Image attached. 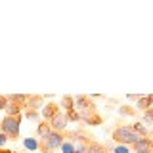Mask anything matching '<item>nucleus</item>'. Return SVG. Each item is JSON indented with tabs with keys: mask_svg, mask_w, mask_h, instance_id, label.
Listing matches in <instances>:
<instances>
[{
	"mask_svg": "<svg viewBox=\"0 0 153 153\" xmlns=\"http://www.w3.org/2000/svg\"><path fill=\"white\" fill-rule=\"evenodd\" d=\"M73 100H75V111L79 113V121H84L86 124H92V126L103 123V119L98 113V107L92 102V98L80 94V96H73Z\"/></svg>",
	"mask_w": 153,
	"mask_h": 153,
	"instance_id": "f257e3e1",
	"label": "nucleus"
},
{
	"mask_svg": "<svg viewBox=\"0 0 153 153\" xmlns=\"http://www.w3.org/2000/svg\"><path fill=\"white\" fill-rule=\"evenodd\" d=\"M19 124H21V115H16V117H4L0 121V132L8 138V140L16 142L19 138Z\"/></svg>",
	"mask_w": 153,
	"mask_h": 153,
	"instance_id": "f03ea898",
	"label": "nucleus"
},
{
	"mask_svg": "<svg viewBox=\"0 0 153 153\" xmlns=\"http://www.w3.org/2000/svg\"><path fill=\"white\" fill-rule=\"evenodd\" d=\"M111 138L117 143H123V146H132L134 142H138L140 140V136H138L136 132L132 130L128 124H121V126H115L113 128V132H111Z\"/></svg>",
	"mask_w": 153,
	"mask_h": 153,
	"instance_id": "7ed1b4c3",
	"label": "nucleus"
},
{
	"mask_svg": "<svg viewBox=\"0 0 153 153\" xmlns=\"http://www.w3.org/2000/svg\"><path fill=\"white\" fill-rule=\"evenodd\" d=\"M63 142H65V136H63V134L52 130V132L44 138V140H38L36 147L40 149V153H52L54 149H59V147L63 146Z\"/></svg>",
	"mask_w": 153,
	"mask_h": 153,
	"instance_id": "20e7f679",
	"label": "nucleus"
},
{
	"mask_svg": "<svg viewBox=\"0 0 153 153\" xmlns=\"http://www.w3.org/2000/svg\"><path fill=\"white\" fill-rule=\"evenodd\" d=\"M48 124H50V128L54 132H63L65 128H67V119H65V113L63 111H59V113H56L54 117L48 121Z\"/></svg>",
	"mask_w": 153,
	"mask_h": 153,
	"instance_id": "39448f33",
	"label": "nucleus"
},
{
	"mask_svg": "<svg viewBox=\"0 0 153 153\" xmlns=\"http://www.w3.org/2000/svg\"><path fill=\"white\" fill-rule=\"evenodd\" d=\"M130 147H132V151H136V153H151L153 142H151V138H140V140L134 142Z\"/></svg>",
	"mask_w": 153,
	"mask_h": 153,
	"instance_id": "423d86ee",
	"label": "nucleus"
},
{
	"mask_svg": "<svg viewBox=\"0 0 153 153\" xmlns=\"http://www.w3.org/2000/svg\"><path fill=\"white\" fill-rule=\"evenodd\" d=\"M61 111V107L57 105L56 102H50V103H46V105H42V117H44V121L48 123L52 117H54L56 113H59Z\"/></svg>",
	"mask_w": 153,
	"mask_h": 153,
	"instance_id": "0eeeda50",
	"label": "nucleus"
},
{
	"mask_svg": "<svg viewBox=\"0 0 153 153\" xmlns=\"http://www.w3.org/2000/svg\"><path fill=\"white\" fill-rule=\"evenodd\" d=\"M42 96H27V102H25V107L23 109H31V111H38L42 107Z\"/></svg>",
	"mask_w": 153,
	"mask_h": 153,
	"instance_id": "6e6552de",
	"label": "nucleus"
},
{
	"mask_svg": "<svg viewBox=\"0 0 153 153\" xmlns=\"http://www.w3.org/2000/svg\"><path fill=\"white\" fill-rule=\"evenodd\" d=\"M84 153H109V147L103 146V143H100V142H96V140H92L84 147Z\"/></svg>",
	"mask_w": 153,
	"mask_h": 153,
	"instance_id": "1a4fd4ad",
	"label": "nucleus"
},
{
	"mask_svg": "<svg viewBox=\"0 0 153 153\" xmlns=\"http://www.w3.org/2000/svg\"><path fill=\"white\" fill-rule=\"evenodd\" d=\"M130 128H132V130L136 132V134H138V136H140V138H149V136H151L149 128H147L146 124H142L140 121H138V123H134V124H132Z\"/></svg>",
	"mask_w": 153,
	"mask_h": 153,
	"instance_id": "9d476101",
	"label": "nucleus"
},
{
	"mask_svg": "<svg viewBox=\"0 0 153 153\" xmlns=\"http://www.w3.org/2000/svg\"><path fill=\"white\" fill-rule=\"evenodd\" d=\"M6 100L10 103H16L19 107H25V102H27V96L25 94H8Z\"/></svg>",
	"mask_w": 153,
	"mask_h": 153,
	"instance_id": "9b49d317",
	"label": "nucleus"
},
{
	"mask_svg": "<svg viewBox=\"0 0 153 153\" xmlns=\"http://www.w3.org/2000/svg\"><path fill=\"white\" fill-rule=\"evenodd\" d=\"M52 132V128H50V124H48L46 121H42V123H38V128H36V134H38V140H44V138L48 136V134Z\"/></svg>",
	"mask_w": 153,
	"mask_h": 153,
	"instance_id": "f8f14e48",
	"label": "nucleus"
},
{
	"mask_svg": "<svg viewBox=\"0 0 153 153\" xmlns=\"http://www.w3.org/2000/svg\"><path fill=\"white\" fill-rule=\"evenodd\" d=\"M151 107V96H140L138 98V103H136V109H140V111H146V109Z\"/></svg>",
	"mask_w": 153,
	"mask_h": 153,
	"instance_id": "ddd939ff",
	"label": "nucleus"
},
{
	"mask_svg": "<svg viewBox=\"0 0 153 153\" xmlns=\"http://www.w3.org/2000/svg\"><path fill=\"white\" fill-rule=\"evenodd\" d=\"M61 107H63L65 111L75 109V100H73V96H63V98H61Z\"/></svg>",
	"mask_w": 153,
	"mask_h": 153,
	"instance_id": "4468645a",
	"label": "nucleus"
},
{
	"mask_svg": "<svg viewBox=\"0 0 153 153\" xmlns=\"http://www.w3.org/2000/svg\"><path fill=\"white\" fill-rule=\"evenodd\" d=\"M65 119H67V123H76V121H79V113H76L75 109L65 111Z\"/></svg>",
	"mask_w": 153,
	"mask_h": 153,
	"instance_id": "2eb2a0df",
	"label": "nucleus"
},
{
	"mask_svg": "<svg viewBox=\"0 0 153 153\" xmlns=\"http://www.w3.org/2000/svg\"><path fill=\"white\" fill-rule=\"evenodd\" d=\"M143 123H146V124H151L153 123V107H149V109L143 111Z\"/></svg>",
	"mask_w": 153,
	"mask_h": 153,
	"instance_id": "dca6fc26",
	"label": "nucleus"
},
{
	"mask_svg": "<svg viewBox=\"0 0 153 153\" xmlns=\"http://www.w3.org/2000/svg\"><path fill=\"white\" fill-rule=\"evenodd\" d=\"M6 107H8V100H6L4 94H0V111H4Z\"/></svg>",
	"mask_w": 153,
	"mask_h": 153,
	"instance_id": "f3484780",
	"label": "nucleus"
},
{
	"mask_svg": "<svg viewBox=\"0 0 153 153\" xmlns=\"http://www.w3.org/2000/svg\"><path fill=\"white\" fill-rule=\"evenodd\" d=\"M25 117H27V119H38V111H31V109H25Z\"/></svg>",
	"mask_w": 153,
	"mask_h": 153,
	"instance_id": "a211bd4d",
	"label": "nucleus"
},
{
	"mask_svg": "<svg viewBox=\"0 0 153 153\" xmlns=\"http://www.w3.org/2000/svg\"><path fill=\"white\" fill-rule=\"evenodd\" d=\"M115 153H128V147L126 146H119L117 149H115Z\"/></svg>",
	"mask_w": 153,
	"mask_h": 153,
	"instance_id": "6ab92c4d",
	"label": "nucleus"
},
{
	"mask_svg": "<svg viewBox=\"0 0 153 153\" xmlns=\"http://www.w3.org/2000/svg\"><path fill=\"white\" fill-rule=\"evenodd\" d=\"M6 142H8V138L4 136L2 132H0V147H2V146H6Z\"/></svg>",
	"mask_w": 153,
	"mask_h": 153,
	"instance_id": "aec40b11",
	"label": "nucleus"
},
{
	"mask_svg": "<svg viewBox=\"0 0 153 153\" xmlns=\"http://www.w3.org/2000/svg\"><path fill=\"white\" fill-rule=\"evenodd\" d=\"M25 146H27V147H36V142H31V140H27V142H25Z\"/></svg>",
	"mask_w": 153,
	"mask_h": 153,
	"instance_id": "412c9836",
	"label": "nucleus"
}]
</instances>
